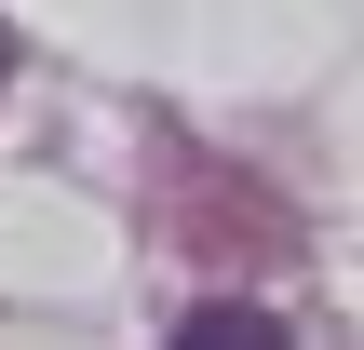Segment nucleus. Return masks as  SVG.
Here are the masks:
<instances>
[{"label": "nucleus", "instance_id": "obj_1", "mask_svg": "<svg viewBox=\"0 0 364 350\" xmlns=\"http://www.w3.org/2000/svg\"><path fill=\"white\" fill-rule=\"evenodd\" d=\"M162 350H297V337H284V310H257V297H203Z\"/></svg>", "mask_w": 364, "mask_h": 350}, {"label": "nucleus", "instance_id": "obj_2", "mask_svg": "<svg viewBox=\"0 0 364 350\" xmlns=\"http://www.w3.org/2000/svg\"><path fill=\"white\" fill-rule=\"evenodd\" d=\"M0 67H14V27H0Z\"/></svg>", "mask_w": 364, "mask_h": 350}]
</instances>
